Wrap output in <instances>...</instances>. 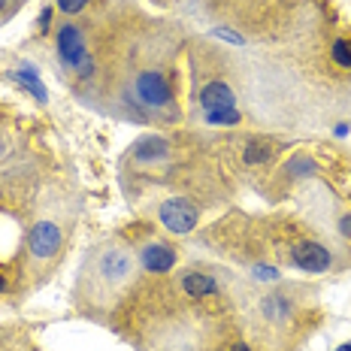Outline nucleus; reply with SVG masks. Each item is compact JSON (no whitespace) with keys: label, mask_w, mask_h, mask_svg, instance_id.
<instances>
[{"label":"nucleus","mask_w":351,"mask_h":351,"mask_svg":"<svg viewBox=\"0 0 351 351\" xmlns=\"http://www.w3.org/2000/svg\"><path fill=\"white\" fill-rule=\"evenodd\" d=\"M55 46H58V58L67 70H73L79 79H91L94 76V61L85 49V36L76 25H61L55 36Z\"/></svg>","instance_id":"1"},{"label":"nucleus","mask_w":351,"mask_h":351,"mask_svg":"<svg viewBox=\"0 0 351 351\" xmlns=\"http://www.w3.org/2000/svg\"><path fill=\"white\" fill-rule=\"evenodd\" d=\"M94 276L109 288H121L134 279V258L124 248H104L94 261Z\"/></svg>","instance_id":"2"},{"label":"nucleus","mask_w":351,"mask_h":351,"mask_svg":"<svg viewBox=\"0 0 351 351\" xmlns=\"http://www.w3.org/2000/svg\"><path fill=\"white\" fill-rule=\"evenodd\" d=\"M158 218L170 233L185 237V233H191L197 228V221H200V209H197L191 200H185V197H170V200L160 203Z\"/></svg>","instance_id":"3"},{"label":"nucleus","mask_w":351,"mask_h":351,"mask_svg":"<svg viewBox=\"0 0 351 351\" xmlns=\"http://www.w3.org/2000/svg\"><path fill=\"white\" fill-rule=\"evenodd\" d=\"M134 91H136V97H140V104L149 109H167L173 104V88L167 82L164 73H158V70L140 73V76L134 79Z\"/></svg>","instance_id":"4"},{"label":"nucleus","mask_w":351,"mask_h":351,"mask_svg":"<svg viewBox=\"0 0 351 351\" xmlns=\"http://www.w3.org/2000/svg\"><path fill=\"white\" fill-rule=\"evenodd\" d=\"M61 248V228L55 221H36L31 230V254L36 261H49Z\"/></svg>","instance_id":"5"},{"label":"nucleus","mask_w":351,"mask_h":351,"mask_svg":"<svg viewBox=\"0 0 351 351\" xmlns=\"http://www.w3.org/2000/svg\"><path fill=\"white\" fill-rule=\"evenodd\" d=\"M291 261L303 273H324L330 267V252L321 243H297L294 252H291Z\"/></svg>","instance_id":"6"},{"label":"nucleus","mask_w":351,"mask_h":351,"mask_svg":"<svg viewBox=\"0 0 351 351\" xmlns=\"http://www.w3.org/2000/svg\"><path fill=\"white\" fill-rule=\"evenodd\" d=\"M200 109L203 115L209 112H224V109H237V97H233L230 85L228 82H209L206 88L200 91Z\"/></svg>","instance_id":"7"},{"label":"nucleus","mask_w":351,"mask_h":351,"mask_svg":"<svg viewBox=\"0 0 351 351\" xmlns=\"http://www.w3.org/2000/svg\"><path fill=\"white\" fill-rule=\"evenodd\" d=\"M143 267L149 269V273H170V269L176 267V252L170 245L164 243H149L143 248Z\"/></svg>","instance_id":"8"},{"label":"nucleus","mask_w":351,"mask_h":351,"mask_svg":"<svg viewBox=\"0 0 351 351\" xmlns=\"http://www.w3.org/2000/svg\"><path fill=\"white\" fill-rule=\"evenodd\" d=\"M170 155V143L164 136H143L140 143L134 145V158L140 164H155V160H164Z\"/></svg>","instance_id":"9"},{"label":"nucleus","mask_w":351,"mask_h":351,"mask_svg":"<svg viewBox=\"0 0 351 351\" xmlns=\"http://www.w3.org/2000/svg\"><path fill=\"white\" fill-rule=\"evenodd\" d=\"M182 291H185L188 297H212V294H218V282L212 279L209 273L191 269V273L182 276Z\"/></svg>","instance_id":"10"},{"label":"nucleus","mask_w":351,"mask_h":351,"mask_svg":"<svg viewBox=\"0 0 351 351\" xmlns=\"http://www.w3.org/2000/svg\"><path fill=\"white\" fill-rule=\"evenodd\" d=\"M12 79H19V82H21V85L27 88V91L34 94V100H36V104H46V100H49L46 88H43V82H40V73H36L34 67H27V64H25V67H21V70H19Z\"/></svg>","instance_id":"11"},{"label":"nucleus","mask_w":351,"mask_h":351,"mask_svg":"<svg viewBox=\"0 0 351 351\" xmlns=\"http://www.w3.org/2000/svg\"><path fill=\"white\" fill-rule=\"evenodd\" d=\"M273 155H276L273 145H269V143H261V140H248L245 152H243L245 164H263V160H269Z\"/></svg>","instance_id":"12"},{"label":"nucleus","mask_w":351,"mask_h":351,"mask_svg":"<svg viewBox=\"0 0 351 351\" xmlns=\"http://www.w3.org/2000/svg\"><path fill=\"white\" fill-rule=\"evenodd\" d=\"M288 312H291V306L285 303L282 297H267V300H263V315H267V318L279 321V318H288Z\"/></svg>","instance_id":"13"},{"label":"nucleus","mask_w":351,"mask_h":351,"mask_svg":"<svg viewBox=\"0 0 351 351\" xmlns=\"http://www.w3.org/2000/svg\"><path fill=\"white\" fill-rule=\"evenodd\" d=\"M333 61L339 64V67L351 70V40H336L333 43Z\"/></svg>","instance_id":"14"},{"label":"nucleus","mask_w":351,"mask_h":351,"mask_svg":"<svg viewBox=\"0 0 351 351\" xmlns=\"http://www.w3.org/2000/svg\"><path fill=\"white\" fill-rule=\"evenodd\" d=\"M209 124H239V109H224V112H209L203 115Z\"/></svg>","instance_id":"15"},{"label":"nucleus","mask_w":351,"mask_h":351,"mask_svg":"<svg viewBox=\"0 0 351 351\" xmlns=\"http://www.w3.org/2000/svg\"><path fill=\"white\" fill-rule=\"evenodd\" d=\"M58 3V10L61 12H67V16H76V12H82L85 6H88V0H55Z\"/></svg>","instance_id":"16"},{"label":"nucleus","mask_w":351,"mask_h":351,"mask_svg":"<svg viewBox=\"0 0 351 351\" xmlns=\"http://www.w3.org/2000/svg\"><path fill=\"white\" fill-rule=\"evenodd\" d=\"M339 233H342L346 239H351V212H348V215H342V218H339Z\"/></svg>","instance_id":"17"},{"label":"nucleus","mask_w":351,"mask_h":351,"mask_svg":"<svg viewBox=\"0 0 351 351\" xmlns=\"http://www.w3.org/2000/svg\"><path fill=\"white\" fill-rule=\"evenodd\" d=\"M49 25H52V6H46V10L40 12V27L43 31H49Z\"/></svg>","instance_id":"18"},{"label":"nucleus","mask_w":351,"mask_h":351,"mask_svg":"<svg viewBox=\"0 0 351 351\" xmlns=\"http://www.w3.org/2000/svg\"><path fill=\"white\" fill-rule=\"evenodd\" d=\"M258 279H279V273H276V269H269V267H258Z\"/></svg>","instance_id":"19"},{"label":"nucleus","mask_w":351,"mask_h":351,"mask_svg":"<svg viewBox=\"0 0 351 351\" xmlns=\"http://www.w3.org/2000/svg\"><path fill=\"white\" fill-rule=\"evenodd\" d=\"M215 36H224V40H230V43H237V46H239V43H243V36H237V34H230V31H224V27H218V31H215Z\"/></svg>","instance_id":"20"},{"label":"nucleus","mask_w":351,"mask_h":351,"mask_svg":"<svg viewBox=\"0 0 351 351\" xmlns=\"http://www.w3.org/2000/svg\"><path fill=\"white\" fill-rule=\"evenodd\" d=\"M336 136H348V124H336Z\"/></svg>","instance_id":"21"},{"label":"nucleus","mask_w":351,"mask_h":351,"mask_svg":"<svg viewBox=\"0 0 351 351\" xmlns=\"http://www.w3.org/2000/svg\"><path fill=\"white\" fill-rule=\"evenodd\" d=\"M233 351H248V346H243V342H239V346H233Z\"/></svg>","instance_id":"22"},{"label":"nucleus","mask_w":351,"mask_h":351,"mask_svg":"<svg viewBox=\"0 0 351 351\" xmlns=\"http://www.w3.org/2000/svg\"><path fill=\"white\" fill-rule=\"evenodd\" d=\"M336 351H351V342H346V346H339Z\"/></svg>","instance_id":"23"},{"label":"nucleus","mask_w":351,"mask_h":351,"mask_svg":"<svg viewBox=\"0 0 351 351\" xmlns=\"http://www.w3.org/2000/svg\"><path fill=\"white\" fill-rule=\"evenodd\" d=\"M6 288V282H3V276H0V291H3Z\"/></svg>","instance_id":"24"},{"label":"nucleus","mask_w":351,"mask_h":351,"mask_svg":"<svg viewBox=\"0 0 351 351\" xmlns=\"http://www.w3.org/2000/svg\"><path fill=\"white\" fill-rule=\"evenodd\" d=\"M6 10V0H0V12H3Z\"/></svg>","instance_id":"25"}]
</instances>
